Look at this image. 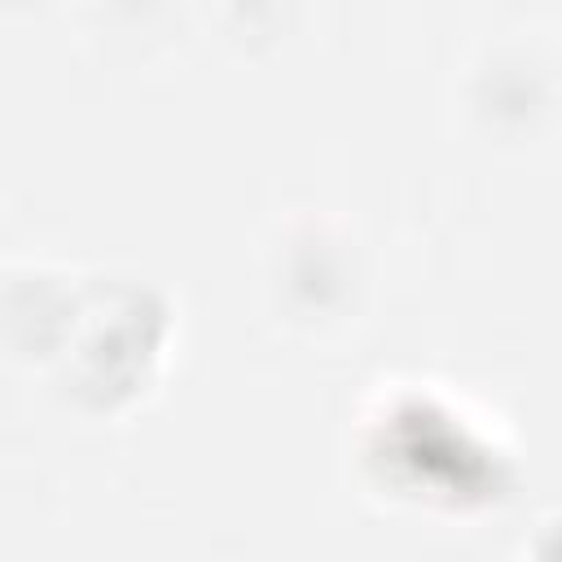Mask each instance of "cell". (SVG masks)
Returning a JSON list of instances; mask_svg holds the SVG:
<instances>
[{
    "label": "cell",
    "mask_w": 562,
    "mask_h": 562,
    "mask_svg": "<svg viewBox=\"0 0 562 562\" xmlns=\"http://www.w3.org/2000/svg\"><path fill=\"white\" fill-rule=\"evenodd\" d=\"M360 452L382 479L426 452L395 496L470 505L487 501L509 479V443L470 400L439 382H391L360 417Z\"/></svg>",
    "instance_id": "6da1fadb"
}]
</instances>
